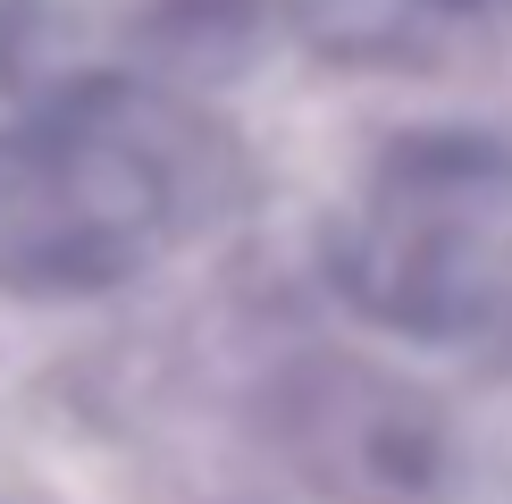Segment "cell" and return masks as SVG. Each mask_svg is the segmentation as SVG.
<instances>
[{
  "label": "cell",
  "instance_id": "1",
  "mask_svg": "<svg viewBox=\"0 0 512 504\" xmlns=\"http://www.w3.org/2000/svg\"><path fill=\"white\" fill-rule=\"evenodd\" d=\"M236 202V143L185 84L51 76L17 126H0V294L84 303L177 252Z\"/></svg>",
  "mask_w": 512,
  "mask_h": 504
},
{
  "label": "cell",
  "instance_id": "2",
  "mask_svg": "<svg viewBox=\"0 0 512 504\" xmlns=\"http://www.w3.org/2000/svg\"><path fill=\"white\" fill-rule=\"evenodd\" d=\"M336 294L387 336H479L512 311V143L420 126L378 143L328 227Z\"/></svg>",
  "mask_w": 512,
  "mask_h": 504
},
{
  "label": "cell",
  "instance_id": "3",
  "mask_svg": "<svg viewBox=\"0 0 512 504\" xmlns=\"http://www.w3.org/2000/svg\"><path fill=\"white\" fill-rule=\"evenodd\" d=\"M26 26L84 42L68 76L110 68V76H152V84H202L252 59V42L269 26V0H42Z\"/></svg>",
  "mask_w": 512,
  "mask_h": 504
},
{
  "label": "cell",
  "instance_id": "4",
  "mask_svg": "<svg viewBox=\"0 0 512 504\" xmlns=\"http://www.w3.org/2000/svg\"><path fill=\"white\" fill-rule=\"evenodd\" d=\"M420 9H445V17H504L512 0H420Z\"/></svg>",
  "mask_w": 512,
  "mask_h": 504
}]
</instances>
